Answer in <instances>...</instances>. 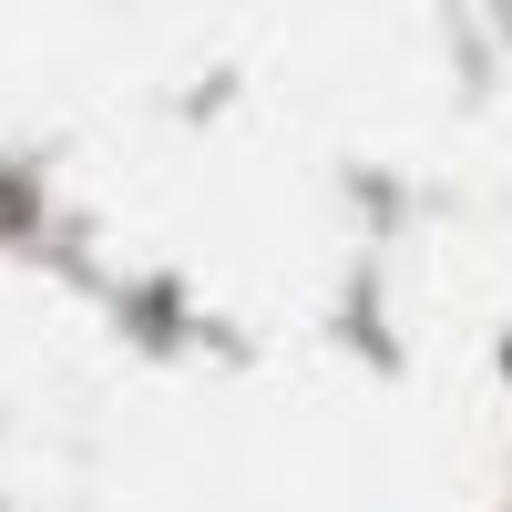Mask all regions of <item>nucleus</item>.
<instances>
[]
</instances>
